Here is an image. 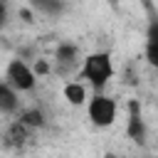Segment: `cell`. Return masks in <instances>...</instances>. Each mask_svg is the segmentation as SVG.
<instances>
[{
	"label": "cell",
	"mask_w": 158,
	"mask_h": 158,
	"mask_svg": "<svg viewBox=\"0 0 158 158\" xmlns=\"http://www.w3.org/2000/svg\"><path fill=\"white\" fill-rule=\"evenodd\" d=\"M79 77L86 79L96 91H101L109 79L114 77V62H111V54L109 52H91L84 57L81 62V69H79Z\"/></svg>",
	"instance_id": "obj_1"
},
{
	"label": "cell",
	"mask_w": 158,
	"mask_h": 158,
	"mask_svg": "<svg viewBox=\"0 0 158 158\" xmlns=\"http://www.w3.org/2000/svg\"><path fill=\"white\" fill-rule=\"evenodd\" d=\"M20 121L27 128H42L44 126V114L40 109H25V111H20Z\"/></svg>",
	"instance_id": "obj_10"
},
{
	"label": "cell",
	"mask_w": 158,
	"mask_h": 158,
	"mask_svg": "<svg viewBox=\"0 0 158 158\" xmlns=\"http://www.w3.org/2000/svg\"><path fill=\"white\" fill-rule=\"evenodd\" d=\"M5 81L12 84L17 91H32V89H35V81H37V74H35V69H30L27 62H22V59L17 57V59H12V62L7 64V69H5Z\"/></svg>",
	"instance_id": "obj_3"
},
{
	"label": "cell",
	"mask_w": 158,
	"mask_h": 158,
	"mask_svg": "<svg viewBox=\"0 0 158 158\" xmlns=\"http://www.w3.org/2000/svg\"><path fill=\"white\" fill-rule=\"evenodd\" d=\"M54 59H57V69H59V72H67V69L77 67V62H79V49H77V44L62 42V44L57 47Z\"/></svg>",
	"instance_id": "obj_7"
},
{
	"label": "cell",
	"mask_w": 158,
	"mask_h": 158,
	"mask_svg": "<svg viewBox=\"0 0 158 158\" xmlns=\"http://www.w3.org/2000/svg\"><path fill=\"white\" fill-rule=\"evenodd\" d=\"M17 94H20V91H17L12 84H7V81H2V84H0V111H2L5 116L17 111V106H20Z\"/></svg>",
	"instance_id": "obj_8"
},
{
	"label": "cell",
	"mask_w": 158,
	"mask_h": 158,
	"mask_svg": "<svg viewBox=\"0 0 158 158\" xmlns=\"http://www.w3.org/2000/svg\"><path fill=\"white\" fill-rule=\"evenodd\" d=\"M126 133L133 143L143 146L146 143V121L141 114V104L138 99H128V121H126Z\"/></svg>",
	"instance_id": "obj_4"
},
{
	"label": "cell",
	"mask_w": 158,
	"mask_h": 158,
	"mask_svg": "<svg viewBox=\"0 0 158 158\" xmlns=\"http://www.w3.org/2000/svg\"><path fill=\"white\" fill-rule=\"evenodd\" d=\"M146 7H148V12H151L148 27H146V59H148L153 67H158V15L153 12L151 2H146Z\"/></svg>",
	"instance_id": "obj_6"
},
{
	"label": "cell",
	"mask_w": 158,
	"mask_h": 158,
	"mask_svg": "<svg viewBox=\"0 0 158 158\" xmlns=\"http://www.w3.org/2000/svg\"><path fill=\"white\" fill-rule=\"evenodd\" d=\"M62 94H64V99H67L72 106H81V104L86 101V89H84L79 81H67Z\"/></svg>",
	"instance_id": "obj_9"
},
{
	"label": "cell",
	"mask_w": 158,
	"mask_h": 158,
	"mask_svg": "<svg viewBox=\"0 0 158 158\" xmlns=\"http://www.w3.org/2000/svg\"><path fill=\"white\" fill-rule=\"evenodd\" d=\"M7 22V0H0V25Z\"/></svg>",
	"instance_id": "obj_12"
},
{
	"label": "cell",
	"mask_w": 158,
	"mask_h": 158,
	"mask_svg": "<svg viewBox=\"0 0 158 158\" xmlns=\"http://www.w3.org/2000/svg\"><path fill=\"white\" fill-rule=\"evenodd\" d=\"M30 5L37 7V10L44 12V15H59V12L64 10V2H62V0H30Z\"/></svg>",
	"instance_id": "obj_11"
},
{
	"label": "cell",
	"mask_w": 158,
	"mask_h": 158,
	"mask_svg": "<svg viewBox=\"0 0 158 158\" xmlns=\"http://www.w3.org/2000/svg\"><path fill=\"white\" fill-rule=\"evenodd\" d=\"M86 111H89V118H91V123H94V126L106 128V126H111V123H114V118H116V101H114L111 96H106V94L96 91V96H91V101H89Z\"/></svg>",
	"instance_id": "obj_2"
},
{
	"label": "cell",
	"mask_w": 158,
	"mask_h": 158,
	"mask_svg": "<svg viewBox=\"0 0 158 158\" xmlns=\"http://www.w3.org/2000/svg\"><path fill=\"white\" fill-rule=\"evenodd\" d=\"M49 72V67H47V62H42V59H37V64H35V74H47Z\"/></svg>",
	"instance_id": "obj_13"
},
{
	"label": "cell",
	"mask_w": 158,
	"mask_h": 158,
	"mask_svg": "<svg viewBox=\"0 0 158 158\" xmlns=\"http://www.w3.org/2000/svg\"><path fill=\"white\" fill-rule=\"evenodd\" d=\"M30 131L32 128H27L20 118L17 121H12L7 128H5V133H2V143H5V148H12V151H22L27 143H30Z\"/></svg>",
	"instance_id": "obj_5"
}]
</instances>
